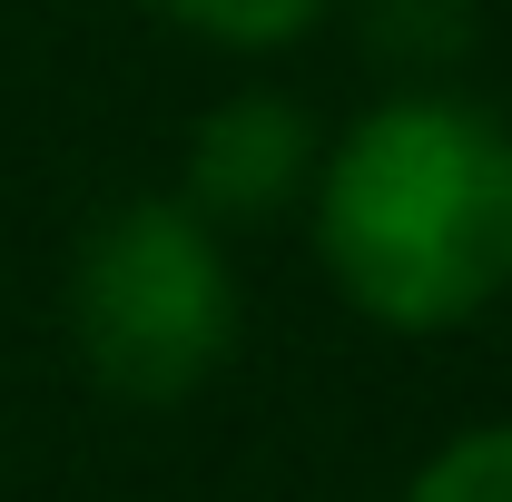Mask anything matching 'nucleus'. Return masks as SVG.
Instances as JSON below:
<instances>
[{
    "label": "nucleus",
    "instance_id": "nucleus-1",
    "mask_svg": "<svg viewBox=\"0 0 512 502\" xmlns=\"http://www.w3.org/2000/svg\"><path fill=\"white\" fill-rule=\"evenodd\" d=\"M306 237L384 335H453L512 296V119L473 89H384L306 188Z\"/></svg>",
    "mask_w": 512,
    "mask_h": 502
},
{
    "label": "nucleus",
    "instance_id": "nucleus-2",
    "mask_svg": "<svg viewBox=\"0 0 512 502\" xmlns=\"http://www.w3.org/2000/svg\"><path fill=\"white\" fill-rule=\"evenodd\" d=\"M60 315H69L79 375L158 414V404H188L227 375V355L247 335V286H237L227 237L197 207L148 188L79 227Z\"/></svg>",
    "mask_w": 512,
    "mask_h": 502
},
{
    "label": "nucleus",
    "instance_id": "nucleus-3",
    "mask_svg": "<svg viewBox=\"0 0 512 502\" xmlns=\"http://www.w3.org/2000/svg\"><path fill=\"white\" fill-rule=\"evenodd\" d=\"M316 158H325V138H316V119H306L296 89H227L188 138V188H178V207H197L217 237L227 227H276V217L306 207Z\"/></svg>",
    "mask_w": 512,
    "mask_h": 502
},
{
    "label": "nucleus",
    "instance_id": "nucleus-4",
    "mask_svg": "<svg viewBox=\"0 0 512 502\" xmlns=\"http://www.w3.org/2000/svg\"><path fill=\"white\" fill-rule=\"evenodd\" d=\"M365 50L384 69H404V89H444V69L473 40V0H355Z\"/></svg>",
    "mask_w": 512,
    "mask_h": 502
},
{
    "label": "nucleus",
    "instance_id": "nucleus-5",
    "mask_svg": "<svg viewBox=\"0 0 512 502\" xmlns=\"http://www.w3.org/2000/svg\"><path fill=\"white\" fill-rule=\"evenodd\" d=\"M168 30H188L207 50H237V60H276L296 40H316L335 20V0H148Z\"/></svg>",
    "mask_w": 512,
    "mask_h": 502
},
{
    "label": "nucleus",
    "instance_id": "nucleus-6",
    "mask_svg": "<svg viewBox=\"0 0 512 502\" xmlns=\"http://www.w3.org/2000/svg\"><path fill=\"white\" fill-rule=\"evenodd\" d=\"M404 502H512V414L444 434L424 463H414Z\"/></svg>",
    "mask_w": 512,
    "mask_h": 502
}]
</instances>
